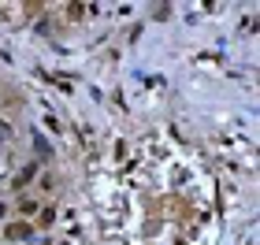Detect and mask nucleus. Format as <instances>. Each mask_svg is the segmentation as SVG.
I'll return each mask as SVG.
<instances>
[{"mask_svg": "<svg viewBox=\"0 0 260 245\" xmlns=\"http://www.w3.org/2000/svg\"><path fill=\"white\" fill-rule=\"evenodd\" d=\"M0 234H4V241H15V245H19V241H34V234H38V227H34L30 219H8Z\"/></svg>", "mask_w": 260, "mask_h": 245, "instance_id": "nucleus-1", "label": "nucleus"}, {"mask_svg": "<svg viewBox=\"0 0 260 245\" xmlns=\"http://www.w3.org/2000/svg\"><path fill=\"white\" fill-rule=\"evenodd\" d=\"M15 212H19V219H38V212H41V201L34 193H22V197H15Z\"/></svg>", "mask_w": 260, "mask_h": 245, "instance_id": "nucleus-2", "label": "nucleus"}, {"mask_svg": "<svg viewBox=\"0 0 260 245\" xmlns=\"http://www.w3.org/2000/svg\"><path fill=\"white\" fill-rule=\"evenodd\" d=\"M38 167H41V163H34V160H30L26 167H22V171L15 174V190H22V186H30L34 179H38Z\"/></svg>", "mask_w": 260, "mask_h": 245, "instance_id": "nucleus-3", "label": "nucleus"}, {"mask_svg": "<svg viewBox=\"0 0 260 245\" xmlns=\"http://www.w3.org/2000/svg\"><path fill=\"white\" fill-rule=\"evenodd\" d=\"M49 223H56V208H52V204H41L38 223H34V227H49Z\"/></svg>", "mask_w": 260, "mask_h": 245, "instance_id": "nucleus-4", "label": "nucleus"}, {"mask_svg": "<svg viewBox=\"0 0 260 245\" xmlns=\"http://www.w3.org/2000/svg\"><path fill=\"white\" fill-rule=\"evenodd\" d=\"M11 137H15V126L8 119H0V142H11Z\"/></svg>", "mask_w": 260, "mask_h": 245, "instance_id": "nucleus-5", "label": "nucleus"}]
</instances>
